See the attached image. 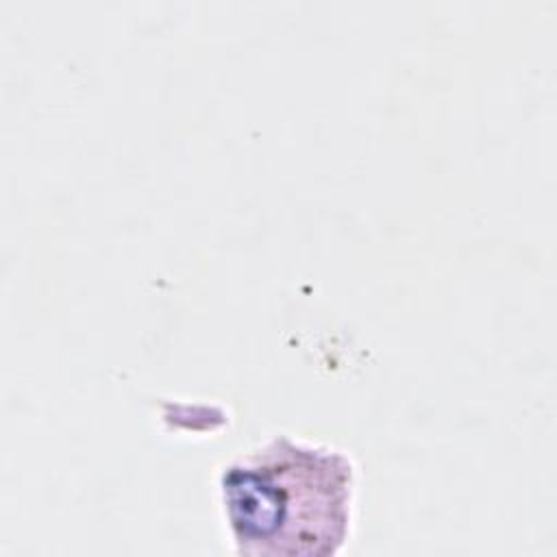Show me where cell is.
<instances>
[{"mask_svg":"<svg viewBox=\"0 0 557 557\" xmlns=\"http://www.w3.org/2000/svg\"><path fill=\"white\" fill-rule=\"evenodd\" d=\"M357 485L346 450L289 433L270 435L215 474L231 550L255 557L344 553L355 531Z\"/></svg>","mask_w":557,"mask_h":557,"instance_id":"obj_1","label":"cell"}]
</instances>
